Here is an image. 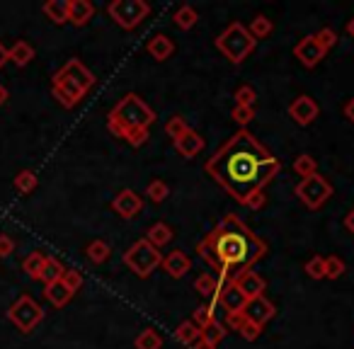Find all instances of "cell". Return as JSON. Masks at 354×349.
I'll return each instance as SVG.
<instances>
[{
	"mask_svg": "<svg viewBox=\"0 0 354 349\" xmlns=\"http://www.w3.org/2000/svg\"><path fill=\"white\" fill-rule=\"evenodd\" d=\"M282 170V160L274 158L255 136L241 128L206 160V174L247 209L265 206V187Z\"/></svg>",
	"mask_w": 354,
	"mask_h": 349,
	"instance_id": "cell-1",
	"label": "cell"
},
{
	"mask_svg": "<svg viewBox=\"0 0 354 349\" xmlns=\"http://www.w3.org/2000/svg\"><path fill=\"white\" fill-rule=\"evenodd\" d=\"M197 255L219 272V284L226 286L267 255V243L252 233L238 216L228 214L204 240L197 243Z\"/></svg>",
	"mask_w": 354,
	"mask_h": 349,
	"instance_id": "cell-2",
	"label": "cell"
},
{
	"mask_svg": "<svg viewBox=\"0 0 354 349\" xmlns=\"http://www.w3.org/2000/svg\"><path fill=\"white\" fill-rule=\"evenodd\" d=\"M155 112L144 98L136 93H126L107 114V128L109 134L117 139L126 141L129 146H144L148 141V131L155 124Z\"/></svg>",
	"mask_w": 354,
	"mask_h": 349,
	"instance_id": "cell-3",
	"label": "cell"
},
{
	"mask_svg": "<svg viewBox=\"0 0 354 349\" xmlns=\"http://www.w3.org/2000/svg\"><path fill=\"white\" fill-rule=\"evenodd\" d=\"M95 85V73L80 61L68 58L52 78V95L66 109H73Z\"/></svg>",
	"mask_w": 354,
	"mask_h": 349,
	"instance_id": "cell-4",
	"label": "cell"
},
{
	"mask_svg": "<svg viewBox=\"0 0 354 349\" xmlns=\"http://www.w3.org/2000/svg\"><path fill=\"white\" fill-rule=\"evenodd\" d=\"M255 44H257V41L252 39L250 32H247V27L241 25V22L228 25L214 41V47L219 49V52L223 54V56H226L231 63H243V61H245V58L255 52Z\"/></svg>",
	"mask_w": 354,
	"mask_h": 349,
	"instance_id": "cell-5",
	"label": "cell"
},
{
	"mask_svg": "<svg viewBox=\"0 0 354 349\" xmlns=\"http://www.w3.org/2000/svg\"><path fill=\"white\" fill-rule=\"evenodd\" d=\"M124 264H126L136 277L146 279L163 264V252L151 245L146 238H141V240H136L134 245L124 252Z\"/></svg>",
	"mask_w": 354,
	"mask_h": 349,
	"instance_id": "cell-6",
	"label": "cell"
},
{
	"mask_svg": "<svg viewBox=\"0 0 354 349\" xmlns=\"http://www.w3.org/2000/svg\"><path fill=\"white\" fill-rule=\"evenodd\" d=\"M107 12L122 30L131 32L148 17L151 5L146 0H114L107 5Z\"/></svg>",
	"mask_w": 354,
	"mask_h": 349,
	"instance_id": "cell-7",
	"label": "cell"
},
{
	"mask_svg": "<svg viewBox=\"0 0 354 349\" xmlns=\"http://www.w3.org/2000/svg\"><path fill=\"white\" fill-rule=\"evenodd\" d=\"M8 320H10L20 333L30 335L32 330L44 320V308H41L32 296H20L10 308H8Z\"/></svg>",
	"mask_w": 354,
	"mask_h": 349,
	"instance_id": "cell-8",
	"label": "cell"
},
{
	"mask_svg": "<svg viewBox=\"0 0 354 349\" xmlns=\"http://www.w3.org/2000/svg\"><path fill=\"white\" fill-rule=\"evenodd\" d=\"M296 196L308 206V209L316 211V209H320L330 196H333V185L325 180L323 174L316 172V174H311V177H306V180L298 182Z\"/></svg>",
	"mask_w": 354,
	"mask_h": 349,
	"instance_id": "cell-9",
	"label": "cell"
},
{
	"mask_svg": "<svg viewBox=\"0 0 354 349\" xmlns=\"http://www.w3.org/2000/svg\"><path fill=\"white\" fill-rule=\"evenodd\" d=\"M289 117L298 124V126H308L320 117V107L311 95H298L294 102L289 104Z\"/></svg>",
	"mask_w": 354,
	"mask_h": 349,
	"instance_id": "cell-10",
	"label": "cell"
},
{
	"mask_svg": "<svg viewBox=\"0 0 354 349\" xmlns=\"http://www.w3.org/2000/svg\"><path fill=\"white\" fill-rule=\"evenodd\" d=\"M112 209L117 216L131 221V218H136V216L144 211V196H141L136 190H122L112 199Z\"/></svg>",
	"mask_w": 354,
	"mask_h": 349,
	"instance_id": "cell-11",
	"label": "cell"
},
{
	"mask_svg": "<svg viewBox=\"0 0 354 349\" xmlns=\"http://www.w3.org/2000/svg\"><path fill=\"white\" fill-rule=\"evenodd\" d=\"M243 315H245L250 323L260 325V328H265V325L269 323V320L277 315V308H274V303L269 301V298L260 296V298H252V301H247L245 311H243Z\"/></svg>",
	"mask_w": 354,
	"mask_h": 349,
	"instance_id": "cell-12",
	"label": "cell"
},
{
	"mask_svg": "<svg viewBox=\"0 0 354 349\" xmlns=\"http://www.w3.org/2000/svg\"><path fill=\"white\" fill-rule=\"evenodd\" d=\"M294 56H296L306 68H316L325 58V52L320 49V44L316 41V36L308 34L298 41L296 47H294Z\"/></svg>",
	"mask_w": 354,
	"mask_h": 349,
	"instance_id": "cell-13",
	"label": "cell"
},
{
	"mask_svg": "<svg viewBox=\"0 0 354 349\" xmlns=\"http://www.w3.org/2000/svg\"><path fill=\"white\" fill-rule=\"evenodd\" d=\"M231 284L238 289V291L243 293V296L247 298V301H252V298L265 296V289H267V282H265V279H262L257 272H252V269H247V272H243L241 277H236Z\"/></svg>",
	"mask_w": 354,
	"mask_h": 349,
	"instance_id": "cell-14",
	"label": "cell"
},
{
	"mask_svg": "<svg viewBox=\"0 0 354 349\" xmlns=\"http://www.w3.org/2000/svg\"><path fill=\"white\" fill-rule=\"evenodd\" d=\"M216 306L226 311V315H236V313H243L247 306V298L238 291L233 284H226V286L221 289V293L216 296Z\"/></svg>",
	"mask_w": 354,
	"mask_h": 349,
	"instance_id": "cell-15",
	"label": "cell"
},
{
	"mask_svg": "<svg viewBox=\"0 0 354 349\" xmlns=\"http://www.w3.org/2000/svg\"><path fill=\"white\" fill-rule=\"evenodd\" d=\"M173 144H175V150L187 160L197 158V155L204 150V139H201V134H197L195 128H187L185 134H182L180 139H175Z\"/></svg>",
	"mask_w": 354,
	"mask_h": 349,
	"instance_id": "cell-16",
	"label": "cell"
},
{
	"mask_svg": "<svg viewBox=\"0 0 354 349\" xmlns=\"http://www.w3.org/2000/svg\"><path fill=\"white\" fill-rule=\"evenodd\" d=\"M163 269L173 279H182L192 269V260L187 257V252L173 250V252H168V255L163 257Z\"/></svg>",
	"mask_w": 354,
	"mask_h": 349,
	"instance_id": "cell-17",
	"label": "cell"
},
{
	"mask_svg": "<svg viewBox=\"0 0 354 349\" xmlns=\"http://www.w3.org/2000/svg\"><path fill=\"white\" fill-rule=\"evenodd\" d=\"M95 17V5L90 0H68V22L76 27H85Z\"/></svg>",
	"mask_w": 354,
	"mask_h": 349,
	"instance_id": "cell-18",
	"label": "cell"
},
{
	"mask_svg": "<svg viewBox=\"0 0 354 349\" xmlns=\"http://www.w3.org/2000/svg\"><path fill=\"white\" fill-rule=\"evenodd\" d=\"M226 325L231 330H238V335H241L245 342H255L257 337L262 335V328L255 323H250V320L245 318L243 313H236V315H226Z\"/></svg>",
	"mask_w": 354,
	"mask_h": 349,
	"instance_id": "cell-19",
	"label": "cell"
},
{
	"mask_svg": "<svg viewBox=\"0 0 354 349\" xmlns=\"http://www.w3.org/2000/svg\"><path fill=\"white\" fill-rule=\"evenodd\" d=\"M146 52H148L151 58H155V61H168L175 54V41L170 39L168 34H155L151 36L148 44H146Z\"/></svg>",
	"mask_w": 354,
	"mask_h": 349,
	"instance_id": "cell-20",
	"label": "cell"
},
{
	"mask_svg": "<svg viewBox=\"0 0 354 349\" xmlns=\"http://www.w3.org/2000/svg\"><path fill=\"white\" fill-rule=\"evenodd\" d=\"M32 58H34V47L25 39H17L15 44L8 49V61H12L20 68H25L27 63H32Z\"/></svg>",
	"mask_w": 354,
	"mask_h": 349,
	"instance_id": "cell-21",
	"label": "cell"
},
{
	"mask_svg": "<svg viewBox=\"0 0 354 349\" xmlns=\"http://www.w3.org/2000/svg\"><path fill=\"white\" fill-rule=\"evenodd\" d=\"M195 289H197V293H199V296H204V298H209V301L216 303V296H219L223 286L219 284V277H216V274L201 272L199 277H197V282H195Z\"/></svg>",
	"mask_w": 354,
	"mask_h": 349,
	"instance_id": "cell-22",
	"label": "cell"
},
{
	"mask_svg": "<svg viewBox=\"0 0 354 349\" xmlns=\"http://www.w3.org/2000/svg\"><path fill=\"white\" fill-rule=\"evenodd\" d=\"M173 238H175V231L163 221L153 223V226L148 228V233H146V240H148L153 247H158V250H163L165 245H170V243H173Z\"/></svg>",
	"mask_w": 354,
	"mask_h": 349,
	"instance_id": "cell-23",
	"label": "cell"
},
{
	"mask_svg": "<svg viewBox=\"0 0 354 349\" xmlns=\"http://www.w3.org/2000/svg\"><path fill=\"white\" fill-rule=\"evenodd\" d=\"M41 12L47 15V20H52L54 25H66L68 22V0H47Z\"/></svg>",
	"mask_w": 354,
	"mask_h": 349,
	"instance_id": "cell-24",
	"label": "cell"
},
{
	"mask_svg": "<svg viewBox=\"0 0 354 349\" xmlns=\"http://www.w3.org/2000/svg\"><path fill=\"white\" fill-rule=\"evenodd\" d=\"M44 296H47V301L52 303V306L63 308V306L73 298V293L63 286V282H54V284H47V286H44Z\"/></svg>",
	"mask_w": 354,
	"mask_h": 349,
	"instance_id": "cell-25",
	"label": "cell"
},
{
	"mask_svg": "<svg viewBox=\"0 0 354 349\" xmlns=\"http://www.w3.org/2000/svg\"><path fill=\"white\" fill-rule=\"evenodd\" d=\"M173 22H175V27H177V30L190 32L192 27L199 22V15H197V10L192 5H180L177 10L173 12Z\"/></svg>",
	"mask_w": 354,
	"mask_h": 349,
	"instance_id": "cell-26",
	"label": "cell"
},
{
	"mask_svg": "<svg viewBox=\"0 0 354 349\" xmlns=\"http://www.w3.org/2000/svg\"><path fill=\"white\" fill-rule=\"evenodd\" d=\"M63 272H66V267H63L56 257H47L44 269H41V274H39V282L44 284V286H47V284H54V282H61Z\"/></svg>",
	"mask_w": 354,
	"mask_h": 349,
	"instance_id": "cell-27",
	"label": "cell"
},
{
	"mask_svg": "<svg viewBox=\"0 0 354 349\" xmlns=\"http://www.w3.org/2000/svg\"><path fill=\"white\" fill-rule=\"evenodd\" d=\"M44 262H47V255H44V252H39V250L30 252V255L25 257V262H22V272L36 282L39 274H41V269H44Z\"/></svg>",
	"mask_w": 354,
	"mask_h": 349,
	"instance_id": "cell-28",
	"label": "cell"
},
{
	"mask_svg": "<svg viewBox=\"0 0 354 349\" xmlns=\"http://www.w3.org/2000/svg\"><path fill=\"white\" fill-rule=\"evenodd\" d=\"M247 32H250V36L252 39H267L269 34L274 32V25H272V20L269 17H265V15H255L250 20V25H247Z\"/></svg>",
	"mask_w": 354,
	"mask_h": 349,
	"instance_id": "cell-29",
	"label": "cell"
},
{
	"mask_svg": "<svg viewBox=\"0 0 354 349\" xmlns=\"http://www.w3.org/2000/svg\"><path fill=\"white\" fill-rule=\"evenodd\" d=\"M85 255H87V260L93 262V264H104V262L109 260V255H112V247L98 238V240H93L90 245L85 247Z\"/></svg>",
	"mask_w": 354,
	"mask_h": 349,
	"instance_id": "cell-30",
	"label": "cell"
},
{
	"mask_svg": "<svg viewBox=\"0 0 354 349\" xmlns=\"http://www.w3.org/2000/svg\"><path fill=\"white\" fill-rule=\"evenodd\" d=\"M134 347L136 349H163V337H160V333L155 328H146L139 333Z\"/></svg>",
	"mask_w": 354,
	"mask_h": 349,
	"instance_id": "cell-31",
	"label": "cell"
},
{
	"mask_svg": "<svg viewBox=\"0 0 354 349\" xmlns=\"http://www.w3.org/2000/svg\"><path fill=\"white\" fill-rule=\"evenodd\" d=\"M223 337H226V325L221 323V320H211L206 328H201V339L209 342L211 347H219L223 342Z\"/></svg>",
	"mask_w": 354,
	"mask_h": 349,
	"instance_id": "cell-32",
	"label": "cell"
},
{
	"mask_svg": "<svg viewBox=\"0 0 354 349\" xmlns=\"http://www.w3.org/2000/svg\"><path fill=\"white\" fill-rule=\"evenodd\" d=\"M199 337H201V330L197 328L192 320H185V323L177 325V330H175V339L182 342V344H187V347H192Z\"/></svg>",
	"mask_w": 354,
	"mask_h": 349,
	"instance_id": "cell-33",
	"label": "cell"
},
{
	"mask_svg": "<svg viewBox=\"0 0 354 349\" xmlns=\"http://www.w3.org/2000/svg\"><path fill=\"white\" fill-rule=\"evenodd\" d=\"M294 172H296L301 180H306V177H311V174L318 172V163H316L313 155L301 153L296 160H294Z\"/></svg>",
	"mask_w": 354,
	"mask_h": 349,
	"instance_id": "cell-34",
	"label": "cell"
},
{
	"mask_svg": "<svg viewBox=\"0 0 354 349\" xmlns=\"http://www.w3.org/2000/svg\"><path fill=\"white\" fill-rule=\"evenodd\" d=\"M36 185H39V180H36L34 170H22V172H17L15 190L20 192V194H32V192L36 190Z\"/></svg>",
	"mask_w": 354,
	"mask_h": 349,
	"instance_id": "cell-35",
	"label": "cell"
},
{
	"mask_svg": "<svg viewBox=\"0 0 354 349\" xmlns=\"http://www.w3.org/2000/svg\"><path fill=\"white\" fill-rule=\"evenodd\" d=\"M216 303L214 301H209V303H204V306H199V308L195 311V313H192V323L197 325V328H206V325L211 323V320H216Z\"/></svg>",
	"mask_w": 354,
	"mask_h": 349,
	"instance_id": "cell-36",
	"label": "cell"
},
{
	"mask_svg": "<svg viewBox=\"0 0 354 349\" xmlns=\"http://www.w3.org/2000/svg\"><path fill=\"white\" fill-rule=\"evenodd\" d=\"M146 194H148V199L155 201V204H163V201L170 196L168 182H163V180H151L148 187H146Z\"/></svg>",
	"mask_w": 354,
	"mask_h": 349,
	"instance_id": "cell-37",
	"label": "cell"
},
{
	"mask_svg": "<svg viewBox=\"0 0 354 349\" xmlns=\"http://www.w3.org/2000/svg\"><path fill=\"white\" fill-rule=\"evenodd\" d=\"M344 272H347V264H344L342 257L338 255L325 257V279H340Z\"/></svg>",
	"mask_w": 354,
	"mask_h": 349,
	"instance_id": "cell-38",
	"label": "cell"
},
{
	"mask_svg": "<svg viewBox=\"0 0 354 349\" xmlns=\"http://www.w3.org/2000/svg\"><path fill=\"white\" fill-rule=\"evenodd\" d=\"M303 272H306L311 279H325V257L313 255L306 264H303Z\"/></svg>",
	"mask_w": 354,
	"mask_h": 349,
	"instance_id": "cell-39",
	"label": "cell"
},
{
	"mask_svg": "<svg viewBox=\"0 0 354 349\" xmlns=\"http://www.w3.org/2000/svg\"><path fill=\"white\" fill-rule=\"evenodd\" d=\"M233 98H236L238 107H255V102H257V93H255V87L252 85H241Z\"/></svg>",
	"mask_w": 354,
	"mask_h": 349,
	"instance_id": "cell-40",
	"label": "cell"
},
{
	"mask_svg": "<svg viewBox=\"0 0 354 349\" xmlns=\"http://www.w3.org/2000/svg\"><path fill=\"white\" fill-rule=\"evenodd\" d=\"M313 36H316V41H318L320 49H323L325 54H328L330 49L338 44V32L330 30V27H323V30H318V34H313Z\"/></svg>",
	"mask_w": 354,
	"mask_h": 349,
	"instance_id": "cell-41",
	"label": "cell"
},
{
	"mask_svg": "<svg viewBox=\"0 0 354 349\" xmlns=\"http://www.w3.org/2000/svg\"><path fill=\"white\" fill-rule=\"evenodd\" d=\"M61 282H63V286H66L68 291L76 296V293L80 291V286H82V274L78 272V269H66V272H63V277H61Z\"/></svg>",
	"mask_w": 354,
	"mask_h": 349,
	"instance_id": "cell-42",
	"label": "cell"
},
{
	"mask_svg": "<svg viewBox=\"0 0 354 349\" xmlns=\"http://www.w3.org/2000/svg\"><path fill=\"white\" fill-rule=\"evenodd\" d=\"M187 128H190V126H187V122L180 117V114H177V117H173L168 124H165V134H168L170 139L175 141V139H180V136L185 134Z\"/></svg>",
	"mask_w": 354,
	"mask_h": 349,
	"instance_id": "cell-43",
	"label": "cell"
},
{
	"mask_svg": "<svg viewBox=\"0 0 354 349\" xmlns=\"http://www.w3.org/2000/svg\"><path fill=\"white\" fill-rule=\"evenodd\" d=\"M231 119L241 128H245L247 124L255 119V107H238V104H236V107H233V112H231Z\"/></svg>",
	"mask_w": 354,
	"mask_h": 349,
	"instance_id": "cell-44",
	"label": "cell"
},
{
	"mask_svg": "<svg viewBox=\"0 0 354 349\" xmlns=\"http://www.w3.org/2000/svg\"><path fill=\"white\" fill-rule=\"evenodd\" d=\"M15 252V240L8 233H0V257H10Z\"/></svg>",
	"mask_w": 354,
	"mask_h": 349,
	"instance_id": "cell-45",
	"label": "cell"
},
{
	"mask_svg": "<svg viewBox=\"0 0 354 349\" xmlns=\"http://www.w3.org/2000/svg\"><path fill=\"white\" fill-rule=\"evenodd\" d=\"M342 112H344V117H347V122L354 124V98L344 102V109H342Z\"/></svg>",
	"mask_w": 354,
	"mask_h": 349,
	"instance_id": "cell-46",
	"label": "cell"
},
{
	"mask_svg": "<svg viewBox=\"0 0 354 349\" xmlns=\"http://www.w3.org/2000/svg\"><path fill=\"white\" fill-rule=\"evenodd\" d=\"M344 228H347V231H349V233H352V236H354V209L349 211L347 216H344Z\"/></svg>",
	"mask_w": 354,
	"mask_h": 349,
	"instance_id": "cell-47",
	"label": "cell"
},
{
	"mask_svg": "<svg viewBox=\"0 0 354 349\" xmlns=\"http://www.w3.org/2000/svg\"><path fill=\"white\" fill-rule=\"evenodd\" d=\"M5 63H8V49H5V44L0 41V71L5 68Z\"/></svg>",
	"mask_w": 354,
	"mask_h": 349,
	"instance_id": "cell-48",
	"label": "cell"
},
{
	"mask_svg": "<svg viewBox=\"0 0 354 349\" xmlns=\"http://www.w3.org/2000/svg\"><path fill=\"white\" fill-rule=\"evenodd\" d=\"M8 98H10V93H8V87L3 85V82H0V107H3V104L8 102Z\"/></svg>",
	"mask_w": 354,
	"mask_h": 349,
	"instance_id": "cell-49",
	"label": "cell"
},
{
	"mask_svg": "<svg viewBox=\"0 0 354 349\" xmlns=\"http://www.w3.org/2000/svg\"><path fill=\"white\" fill-rule=\"evenodd\" d=\"M192 349H216V347H211V344L209 342H204V339H197V342L195 344H192Z\"/></svg>",
	"mask_w": 354,
	"mask_h": 349,
	"instance_id": "cell-50",
	"label": "cell"
},
{
	"mask_svg": "<svg viewBox=\"0 0 354 349\" xmlns=\"http://www.w3.org/2000/svg\"><path fill=\"white\" fill-rule=\"evenodd\" d=\"M347 34H349V36H352V39H354V17H352V20L347 22Z\"/></svg>",
	"mask_w": 354,
	"mask_h": 349,
	"instance_id": "cell-51",
	"label": "cell"
}]
</instances>
